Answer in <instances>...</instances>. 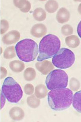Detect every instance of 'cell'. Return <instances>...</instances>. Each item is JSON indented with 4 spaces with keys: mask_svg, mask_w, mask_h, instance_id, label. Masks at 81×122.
Here are the masks:
<instances>
[{
    "mask_svg": "<svg viewBox=\"0 0 81 122\" xmlns=\"http://www.w3.org/2000/svg\"><path fill=\"white\" fill-rule=\"evenodd\" d=\"M72 91L67 88L52 90L48 94V101L51 109L61 111L68 109L73 101Z\"/></svg>",
    "mask_w": 81,
    "mask_h": 122,
    "instance_id": "1",
    "label": "cell"
},
{
    "mask_svg": "<svg viewBox=\"0 0 81 122\" xmlns=\"http://www.w3.org/2000/svg\"><path fill=\"white\" fill-rule=\"evenodd\" d=\"M60 46V40L57 36L49 34L44 36L39 43V54L37 61L40 62L53 57L58 52Z\"/></svg>",
    "mask_w": 81,
    "mask_h": 122,
    "instance_id": "2",
    "label": "cell"
},
{
    "mask_svg": "<svg viewBox=\"0 0 81 122\" xmlns=\"http://www.w3.org/2000/svg\"><path fill=\"white\" fill-rule=\"evenodd\" d=\"M16 54L22 61L30 62L35 59L38 54V46L30 39H24L18 42L15 46Z\"/></svg>",
    "mask_w": 81,
    "mask_h": 122,
    "instance_id": "3",
    "label": "cell"
},
{
    "mask_svg": "<svg viewBox=\"0 0 81 122\" xmlns=\"http://www.w3.org/2000/svg\"><path fill=\"white\" fill-rule=\"evenodd\" d=\"M1 92L10 102L17 103L23 97V92L21 86L12 77L5 79L2 87Z\"/></svg>",
    "mask_w": 81,
    "mask_h": 122,
    "instance_id": "4",
    "label": "cell"
},
{
    "mask_svg": "<svg viewBox=\"0 0 81 122\" xmlns=\"http://www.w3.org/2000/svg\"><path fill=\"white\" fill-rule=\"evenodd\" d=\"M68 76L63 70L57 69L51 71L46 79V84L50 90L66 88L68 85Z\"/></svg>",
    "mask_w": 81,
    "mask_h": 122,
    "instance_id": "5",
    "label": "cell"
},
{
    "mask_svg": "<svg viewBox=\"0 0 81 122\" xmlns=\"http://www.w3.org/2000/svg\"><path fill=\"white\" fill-rule=\"evenodd\" d=\"M75 54L70 49L63 48L53 57L52 63L58 68L65 69L71 67L75 61Z\"/></svg>",
    "mask_w": 81,
    "mask_h": 122,
    "instance_id": "6",
    "label": "cell"
},
{
    "mask_svg": "<svg viewBox=\"0 0 81 122\" xmlns=\"http://www.w3.org/2000/svg\"><path fill=\"white\" fill-rule=\"evenodd\" d=\"M20 37L21 35L19 32L16 30H13L3 36L2 41L5 45H12L18 42Z\"/></svg>",
    "mask_w": 81,
    "mask_h": 122,
    "instance_id": "7",
    "label": "cell"
},
{
    "mask_svg": "<svg viewBox=\"0 0 81 122\" xmlns=\"http://www.w3.org/2000/svg\"><path fill=\"white\" fill-rule=\"evenodd\" d=\"M37 70L43 75H47L54 69V66L51 62L47 60L37 62L35 64Z\"/></svg>",
    "mask_w": 81,
    "mask_h": 122,
    "instance_id": "8",
    "label": "cell"
},
{
    "mask_svg": "<svg viewBox=\"0 0 81 122\" xmlns=\"http://www.w3.org/2000/svg\"><path fill=\"white\" fill-rule=\"evenodd\" d=\"M47 28L43 24H37L33 25L30 30L32 36L37 38H41L47 33Z\"/></svg>",
    "mask_w": 81,
    "mask_h": 122,
    "instance_id": "9",
    "label": "cell"
},
{
    "mask_svg": "<svg viewBox=\"0 0 81 122\" xmlns=\"http://www.w3.org/2000/svg\"><path fill=\"white\" fill-rule=\"evenodd\" d=\"M9 115L14 121H21L24 117V112L20 107H14L9 112Z\"/></svg>",
    "mask_w": 81,
    "mask_h": 122,
    "instance_id": "10",
    "label": "cell"
},
{
    "mask_svg": "<svg viewBox=\"0 0 81 122\" xmlns=\"http://www.w3.org/2000/svg\"><path fill=\"white\" fill-rule=\"evenodd\" d=\"M13 2L15 6L19 8L23 12L27 13L29 12L31 9V3L28 0H14Z\"/></svg>",
    "mask_w": 81,
    "mask_h": 122,
    "instance_id": "11",
    "label": "cell"
},
{
    "mask_svg": "<svg viewBox=\"0 0 81 122\" xmlns=\"http://www.w3.org/2000/svg\"><path fill=\"white\" fill-rule=\"evenodd\" d=\"M70 17L69 12L65 8H61L56 15V19L60 24H63L68 21Z\"/></svg>",
    "mask_w": 81,
    "mask_h": 122,
    "instance_id": "12",
    "label": "cell"
},
{
    "mask_svg": "<svg viewBox=\"0 0 81 122\" xmlns=\"http://www.w3.org/2000/svg\"><path fill=\"white\" fill-rule=\"evenodd\" d=\"M9 67L12 71L16 73H19L24 70L25 66L23 62L15 60L11 61L9 63Z\"/></svg>",
    "mask_w": 81,
    "mask_h": 122,
    "instance_id": "13",
    "label": "cell"
},
{
    "mask_svg": "<svg viewBox=\"0 0 81 122\" xmlns=\"http://www.w3.org/2000/svg\"><path fill=\"white\" fill-rule=\"evenodd\" d=\"M46 11L41 8H36L33 13L34 19L38 21H42L46 20Z\"/></svg>",
    "mask_w": 81,
    "mask_h": 122,
    "instance_id": "14",
    "label": "cell"
},
{
    "mask_svg": "<svg viewBox=\"0 0 81 122\" xmlns=\"http://www.w3.org/2000/svg\"><path fill=\"white\" fill-rule=\"evenodd\" d=\"M72 106L77 112L81 113V91H79L74 94Z\"/></svg>",
    "mask_w": 81,
    "mask_h": 122,
    "instance_id": "15",
    "label": "cell"
},
{
    "mask_svg": "<svg viewBox=\"0 0 81 122\" xmlns=\"http://www.w3.org/2000/svg\"><path fill=\"white\" fill-rule=\"evenodd\" d=\"M47 93V89L44 85L40 84L36 87L35 95L38 98H44L46 96Z\"/></svg>",
    "mask_w": 81,
    "mask_h": 122,
    "instance_id": "16",
    "label": "cell"
},
{
    "mask_svg": "<svg viewBox=\"0 0 81 122\" xmlns=\"http://www.w3.org/2000/svg\"><path fill=\"white\" fill-rule=\"evenodd\" d=\"M59 5L55 0H50L48 1L45 5V8L46 11L50 13H53L57 10Z\"/></svg>",
    "mask_w": 81,
    "mask_h": 122,
    "instance_id": "17",
    "label": "cell"
},
{
    "mask_svg": "<svg viewBox=\"0 0 81 122\" xmlns=\"http://www.w3.org/2000/svg\"><path fill=\"white\" fill-rule=\"evenodd\" d=\"M24 79L28 81H30L34 80L36 76L35 70L32 67H28L24 71Z\"/></svg>",
    "mask_w": 81,
    "mask_h": 122,
    "instance_id": "18",
    "label": "cell"
},
{
    "mask_svg": "<svg viewBox=\"0 0 81 122\" xmlns=\"http://www.w3.org/2000/svg\"><path fill=\"white\" fill-rule=\"evenodd\" d=\"M27 103L29 107L36 108L40 105V100L34 95H32L27 99Z\"/></svg>",
    "mask_w": 81,
    "mask_h": 122,
    "instance_id": "19",
    "label": "cell"
},
{
    "mask_svg": "<svg viewBox=\"0 0 81 122\" xmlns=\"http://www.w3.org/2000/svg\"><path fill=\"white\" fill-rule=\"evenodd\" d=\"M14 46H10L7 48L5 49L3 56L6 59H11L16 56V53Z\"/></svg>",
    "mask_w": 81,
    "mask_h": 122,
    "instance_id": "20",
    "label": "cell"
},
{
    "mask_svg": "<svg viewBox=\"0 0 81 122\" xmlns=\"http://www.w3.org/2000/svg\"><path fill=\"white\" fill-rule=\"evenodd\" d=\"M75 36H70L66 37L65 40L66 45L71 47H75L77 45V39Z\"/></svg>",
    "mask_w": 81,
    "mask_h": 122,
    "instance_id": "21",
    "label": "cell"
},
{
    "mask_svg": "<svg viewBox=\"0 0 81 122\" xmlns=\"http://www.w3.org/2000/svg\"><path fill=\"white\" fill-rule=\"evenodd\" d=\"M9 28V24L6 20H0V34H3L7 31Z\"/></svg>",
    "mask_w": 81,
    "mask_h": 122,
    "instance_id": "22",
    "label": "cell"
},
{
    "mask_svg": "<svg viewBox=\"0 0 81 122\" xmlns=\"http://www.w3.org/2000/svg\"><path fill=\"white\" fill-rule=\"evenodd\" d=\"M34 86L30 83L27 84L24 87V92L27 95H30L33 94L34 93Z\"/></svg>",
    "mask_w": 81,
    "mask_h": 122,
    "instance_id": "23",
    "label": "cell"
},
{
    "mask_svg": "<svg viewBox=\"0 0 81 122\" xmlns=\"http://www.w3.org/2000/svg\"><path fill=\"white\" fill-rule=\"evenodd\" d=\"M72 28L69 25H63L61 28V32L64 36H67L72 33Z\"/></svg>",
    "mask_w": 81,
    "mask_h": 122,
    "instance_id": "24",
    "label": "cell"
},
{
    "mask_svg": "<svg viewBox=\"0 0 81 122\" xmlns=\"http://www.w3.org/2000/svg\"><path fill=\"white\" fill-rule=\"evenodd\" d=\"M7 74V70L4 67H0V79H4L6 77Z\"/></svg>",
    "mask_w": 81,
    "mask_h": 122,
    "instance_id": "25",
    "label": "cell"
},
{
    "mask_svg": "<svg viewBox=\"0 0 81 122\" xmlns=\"http://www.w3.org/2000/svg\"><path fill=\"white\" fill-rule=\"evenodd\" d=\"M5 97L4 95H3V93L1 92V109H2V108L4 106L5 104H4V102H5Z\"/></svg>",
    "mask_w": 81,
    "mask_h": 122,
    "instance_id": "26",
    "label": "cell"
},
{
    "mask_svg": "<svg viewBox=\"0 0 81 122\" xmlns=\"http://www.w3.org/2000/svg\"><path fill=\"white\" fill-rule=\"evenodd\" d=\"M77 32L79 37L81 38V21L78 24L77 28Z\"/></svg>",
    "mask_w": 81,
    "mask_h": 122,
    "instance_id": "27",
    "label": "cell"
}]
</instances>
